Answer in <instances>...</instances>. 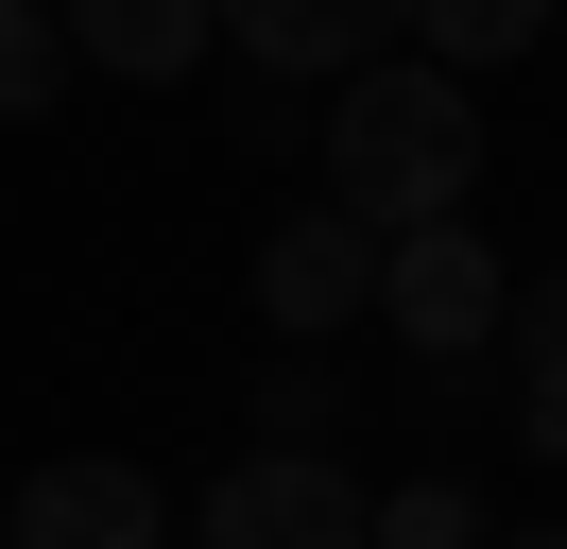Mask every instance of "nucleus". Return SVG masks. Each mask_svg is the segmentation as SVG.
Masks as SVG:
<instances>
[{
  "label": "nucleus",
  "instance_id": "8",
  "mask_svg": "<svg viewBox=\"0 0 567 549\" xmlns=\"http://www.w3.org/2000/svg\"><path fill=\"white\" fill-rule=\"evenodd\" d=\"M550 18H567V0H413L395 34H413L430 69H516V52H533Z\"/></svg>",
  "mask_w": 567,
  "mask_h": 549
},
{
  "label": "nucleus",
  "instance_id": "1",
  "mask_svg": "<svg viewBox=\"0 0 567 549\" xmlns=\"http://www.w3.org/2000/svg\"><path fill=\"white\" fill-rule=\"evenodd\" d=\"M310 155H327V206L361 240H413V224H464V189H482V103H464V69L379 52V69H344Z\"/></svg>",
  "mask_w": 567,
  "mask_h": 549
},
{
  "label": "nucleus",
  "instance_id": "3",
  "mask_svg": "<svg viewBox=\"0 0 567 549\" xmlns=\"http://www.w3.org/2000/svg\"><path fill=\"white\" fill-rule=\"evenodd\" d=\"M361 480L344 464H310V446H241V464L189 498V549H361Z\"/></svg>",
  "mask_w": 567,
  "mask_h": 549
},
{
  "label": "nucleus",
  "instance_id": "13",
  "mask_svg": "<svg viewBox=\"0 0 567 549\" xmlns=\"http://www.w3.org/2000/svg\"><path fill=\"white\" fill-rule=\"evenodd\" d=\"M516 429H533V446L567 464V361H533V377H516Z\"/></svg>",
  "mask_w": 567,
  "mask_h": 549
},
{
  "label": "nucleus",
  "instance_id": "6",
  "mask_svg": "<svg viewBox=\"0 0 567 549\" xmlns=\"http://www.w3.org/2000/svg\"><path fill=\"white\" fill-rule=\"evenodd\" d=\"M395 18H413V0H207V34L258 86H344V69L395 52Z\"/></svg>",
  "mask_w": 567,
  "mask_h": 549
},
{
  "label": "nucleus",
  "instance_id": "4",
  "mask_svg": "<svg viewBox=\"0 0 567 549\" xmlns=\"http://www.w3.org/2000/svg\"><path fill=\"white\" fill-rule=\"evenodd\" d=\"M241 292H258V327H276V343H344L361 309H379V240H361L344 206H292V224L241 258Z\"/></svg>",
  "mask_w": 567,
  "mask_h": 549
},
{
  "label": "nucleus",
  "instance_id": "5",
  "mask_svg": "<svg viewBox=\"0 0 567 549\" xmlns=\"http://www.w3.org/2000/svg\"><path fill=\"white\" fill-rule=\"evenodd\" d=\"M0 549H173V498H155V464H121V446H70V464H35L0 498Z\"/></svg>",
  "mask_w": 567,
  "mask_h": 549
},
{
  "label": "nucleus",
  "instance_id": "9",
  "mask_svg": "<svg viewBox=\"0 0 567 549\" xmlns=\"http://www.w3.org/2000/svg\"><path fill=\"white\" fill-rule=\"evenodd\" d=\"M241 412H258V446H310V464H344V412H361V395H344V361H327V343H292V361L258 377Z\"/></svg>",
  "mask_w": 567,
  "mask_h": 549
},
{
  "label": "nucleus",
  "instance_id": "2",
  "mask_svg": "<svg viewBox=\"0 0 567 549\" xmlns=\"http://www.w3.org/2000/svg\"><path fill=\"white\" fill-rule=\"evenodd\" d=\"M498 309H516V274H498L482 224H413V240H379V327L413 343V361H482Z\"/></svg>",
  "mask_w": 567,
  "mask_h": 549
},
{
  "label": "nucleus",
  "instance_id": "10",
  "mask_svg": "<svg viewBox=\"0 0 567 549\" xmlns=\"http://www.w3.org/2000/svg\"><path fill=\"white\" fill-rule=\"evenodd\" d=\"M52 103H70V18L0 0V121H52Z\"/></svg>",
  "mask_w": 567,
  "mask_h": 549
},
{
  "label": "nucleus",
  "instance_id": "14",
  "mask_svg": "<svg viewBox=\"0 0 567 549\" xmlns=\"http://www.w3.org/2000/svg\"><path fill=\"white\" fill-rule=\"evenodd\" d=\"M498 549H567V532H498Z\"/></svg>",
  "mask_w": 567,
  "mask_h": 549
},
{
  "label": "nucleus",
  "instance_id": "11",
  "mask_svg": "<svg viewBox=\"0 0 567 549\" xmlns=\"http://www.w3.org/2000/svg\"><path fill=\"white\" fill-rule=\"evenodd\" d=\"M361 549H498V515L464 498V480H395V498L361 515Z\"/></svg>",
  "mask_w": 567,
  "mask_h": 549
},
{
  "label": "nucleus",
  "instance_id": "12",
  "mask_svg": "<svg viewBox=\"0 0 567 549\" xmlns=\"http://www.w3.org/2000/svg\"><path fill=\"white\" fill-rule=\"evenodd\" d=\"M498 327H516V361H567V258H550V274H533V292H516V309H498Z\"/></svg>",
  "mask_w": 567,
  "mask_h": 549
},
{
  "label": "nucleus",
  "instance_id": "7",
  "mask_svg": "<svg viewBox=\"0 0 567 549\" xmlns=\"http://www.w3.org/2000/svg\"><path fill=\"white\" fill-rule=\"evenodd\" d=\"M52 18H70V69H104V86H189L224 52L207 0H52Z\"/></svg>",
  "mask_w": 567,
  "mask_h": 549
}]
</instances>
